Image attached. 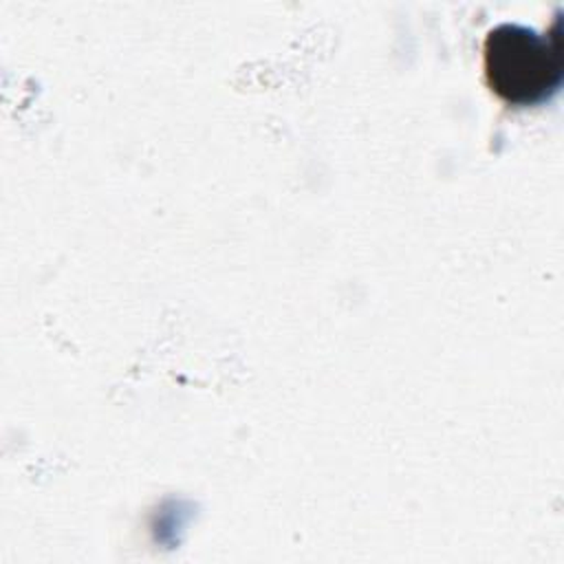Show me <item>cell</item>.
I'll return each mask as SVG.
<instances>
[{"label": "cell", "instance_id": "6da1fadb", "mask_svg": "<svg viewBox=\"0 0 564 564\" xmlns=\"http://www.w3.org/2000/svg\"><path fill=\"white\" fill-rule=\"evenodd\" d=\"M482 70L487 86L507 104H540L562 79L560 40L518 22H500L485 35Z\"/></svg>", "mask_w": 564, "mask_h": 564}]
</instances>
